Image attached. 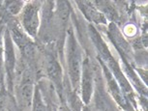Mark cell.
I'll return each mask as SVG.
<instances>
[{
  "label": "cell",
  "mask_w": 148,
  "mask_h": 111,
  "mask_svg": "<svg viewBox=\"0 0 148 111\" xmlns=\"http://www.w3.org/2000/svg\"><path fill=\"white\" fill-rule=\"evenodd\" d=\"M8 32L10 37L16 44L21 49L22 57L31 63L36 57V46L34 42L31 41V38L24 32L21 23L16 19H11L9 21V29Z\"/></svg>",
  "instance_id": "cell-1"
},
{
  "label": "cell",
  "mask_w": 148,
  "mask_h": 111,
  "mask_svg": "<svg viewBox=\"0 0 148 111\" xmlns=\"http://www.w3.org/2000/svg\"><path fill=\"white\" fill-rule=\"evenodd\" d=\"M68 63H69V74L73 87L77 88L80 82V74H82V54L76 39L73 33L69 36L68 43Z\"/></svg>",
  "instance_id": "cell-2"
},
{
  "label": "cell",
  "mask_w": 148,
  "mask_h": 111,
  "mask_svg": "<svg viewBox=\"0 0 148 111\" xmlns=\"http://www.w3.org/2000/svg\"><path fill=\"white\" fill-rule=\"evenodd\" d=\"M21 14L22 28L25 30L26 34L32 38H36L40 28V18H39V6L37 4L29 3L23 6Z\"/></svg>",
  "instance_id": "cell-3"
},
{
  "label": "cell",
  "mask_w": 148,
  "mask_h": 111,
  "mask_svg": "<svg viewBox=\"0 0 148 111\" xmlns=\"http://www.w3.org/2000/svg\"><path fill=\"white\" fill-rule=\"evenodd\" d=\"M34 86H33L32 74L28 70H24L22 73V78L18 89V99L21 106L29 107L32 104L34 96Z\"/></svg>",
  "instance_id": "cell-4"
},
{
  "label": "cell",
  "mask_w": 148,
  "mask_h": 111,
  "mask_svg": "<svg viewBox=\"0 0 148 111\" xmlns=\"http://www.w3.org/2000/svg\"><path fill=\"white\" fill-rule=\"evenodd\" d=\"M82 97L86 104L90 101L92 91H93V79H94V69L89 58L82 62Z\"/></svg>",
  "instance_id": "cell-5"
},
{
  "label": "cell",
  "mask_w": 148,
  "mask_h": 111,
  "mask_svg": "<svg viewBox=\"0 0 148 111\" xmlns=\"http://www.w3.org/2000/svg\"><path fill=\"white\" fill-rule=\"evenodd\" d=\"M4 63L8 76V82L10 84V89H12L14 76H15L16 55L15 51H14L13 41L10 37L8 30L4 35Z\"/></svg>",
  "instance_id": "cell-6"
},
{
  "label": "cell",
  "mask_w": 148,
  "mask_h": 111,
  "mask_svg": "<svg viewBox=\"0 0 148 111\" xmlns=\"http://www.w3.org/2000/svg\"><path fill=\"white\" fill-rule=\"evenodd\" d=\"M46 69L47 76L52 80L55 87L60 92L62 89V69H61L59 62L53 55H46Z\"/></svg>",
  "instance_id": "cell-7"
},
{
  "label": "cell",
  "mask_w": 148,
  "mask_h": 111,
  "mask_svg": "<svg viewBox=\"0 0 148 111\" xmlns=\"http://www.w3.org/2000/svg\"><path fill=\"white\" fill-rule=\"evenodd\" d=\"M103 68H104L105 76H106V79H107L108 90H110V94L112 95L114 99L118 102V104L120 105V106H122L124 109L128 110V109H129V107H130L129 102H128L126 97H125L124 94H123L121 88L119 87L118 83L115 81V78L113 77V76L111 74L110 72H108L107 67L103 65Z\"/></svg>",
  "instance_id": "cell-8"
},
{
  "label": "cell",
  "mask_w": 148,
  "mask_h": 111,
  "mask_svg": "<svg viewBox=\"0 0 148 111\" xmlns=\"http://www.w3.org/2000/svg\"><path fill=\"white\" fill-rule=\"evenodd\" d=\"M77 3L79 5V9L82 10V14L86 16V18H87L88 20L95 22V23H99V24L106 23V18L101 13V11L97 10L90 2L77 1Z\"/></svg>",
  "instance_id": "cell-9"
},
{
  "label": "cell",
  "mask_w": 148,
  "mask_h": 111,
  "mask_svg": "<svg viewBox=\"0 0 148 111\" xmlns=\"http://www.w3.org/2000/svg\"><path fill=\"white\" fill-rule=\"evenodd\" d=\"M108 36L112 43L115 44V46L118 48V50L123 54V56H128L131 53V48L129 44L125 40L121 32L116 28L114 24H110L108 29Z\"/></svg>",
  "instance_id": "cell-10"
},
{
  "label": "cell",
  "mask_w": 148,
  "mask_h": 111,
  "mask_svg": "<svg viewBox=\"0 0 148 111\" xmlns=\"http://www.w3.org/2000/svg\"><path fill=\"white\" fill-rule=\"evenodd\" d=\"M32 105H33V111H47V105L45 104L43 97H42L41 94V90L39 87L35 88Z\"/></svg>",
  "instance_id": "cell-11"
},
{
  "label": "cell",
  "mask_w": 148,
  "mask_h": 111,
  "mask_svg": "<svg viewBox=\"0 0 148 111\" xmlns=\"http://www.w3.org/2000/svg\"><path fill=\"white\" fill-rule=\"evenodd\" d=\"M23 9V2L21 1H8L5 6V12L9 16H16Z\"/></svg>",
  "instance_id": "cell-12"
},
{
  "label": "cell",
  "mask_w": 148,
  "mask_h": 111,
  "mask_svg": "<svg viewBox=\"0 0 148 111\" xmlns=\"http://www.w3.org/2000/svg\"><path fill=\"white\" fill-rule=\"evenodd\" d=\"M1 31V29H0ZM2 42H1V36H0V71H1V60H2Z\"/></svg>",
  "instance_id": "cell-13"
},
{
  "label": "cell",
  "mask_w": 148,
  "mask_h": 111,
  "mask_svg": "<svg viewBox=\"0 0 148 111\" xmlns=\"http://www.w3.org/2000/svg\"><path fill=\"white\" fill-rule=\"evenodd\" d=\"M130 111H134V110H132V109H131V110H130Z\"/></svg>",
  "instance_id": "cell-14"
}]
</instances>
